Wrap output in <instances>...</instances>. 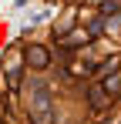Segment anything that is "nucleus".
<instances>
[{
  "label": "nucleus",
  "instance_id": "1",
  "mask_svg": "<svg viewBox=\"0 0 121 124\" xmlns=\"http://www.w3.org/2000/svg\"><path fill=\"white\" fill-rule=\"evenodd\" d=\"M27 61H30V67H47V50L44 47H27Z\"/></svg>",
  "mask_w": 121,
  "mask_h": 124
}]
</instances>
